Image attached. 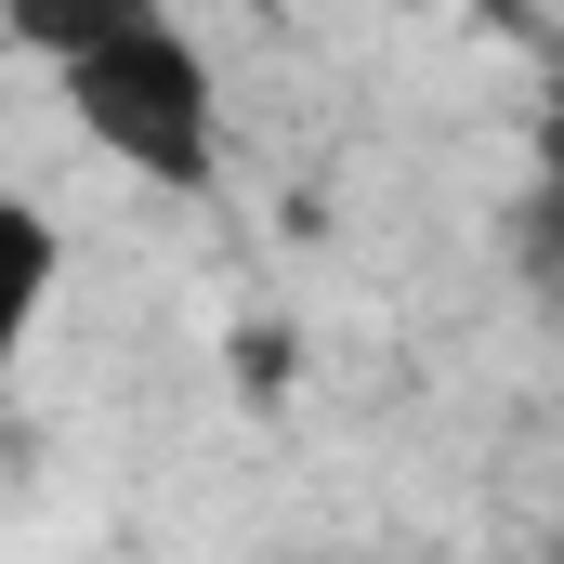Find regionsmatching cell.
Here are the masks:
<instances>
[{
    "mask_svg": "<svg viewBox=\"0 0 564 564\" xmlns=\"http://www.w3.org/2000/svg\"><path fill=\"white\" fill-rule=\"evenodd\" d=\"M552 106H564V53H552Z\"/></svg>",
    "mask_w": 564,
    "mask_h": 564,
    "instance_id": "5b68a950",
    "label": "cell"
},
{
    "mask_svg": "<svg viewBox=\"0 0 564 564\" xmlns=\"http://www.w3.org/2000/svg\"><path fill=\"white\" fill-rule=\"evenodd\" d=\"M53 93H66V119H79V144L106 171H132L158 197H210V171H224V79H210L184 13H144L119 40H93L79 66H53Z\"/></svg>",
    "mask_w": 564,
    "mask_h": 564,
    "instance_id": "6da1fadb",
    "label": "cell"
},
{
    "mask_svg": "<svg viewBox=\"0 0 564 564\" xmlns=\"http://www.w3.org/2000/svg\"><path fill=\"white\" fill-rule=\"evenodd\" d=\"M512 250H525V289L539 302H564V171L525 197V224H512Z\"/></svg>",
    "mask_w": 564,
    "mask_h": 564,
    "instance_id": "277c9868",
    "label": "cell"
},
{
    "mask_svg": "<svg viewBox=\"0 0 564 564\" xmlns=\"http://www.w3.org/2000/svg\"><path fill=\"white\" fill-rule=\"evenodd\" d=\"M53 289H66V224H53L40 197H0V394H13V368H26V341H40V315H53Z\"/></svg>",
    "mask_w": 564,
    "mask_h": 564,
    "instance_id": "7a4b0ae2",
    "label": "cell"
},
{
    "mask_svg": "<svg viewBox=\"0 0 564 564\" xmlns=\"http://www.w3.org/2000/svg\"><path fill=\"white\" fill-rule=\"evenodd\" d=\"M144 13H171V0H0V40L13 53H40V66H79L93 40H119Z\"/></svg>",
    "mask_w": 564,
    "mask_h": 564,
    "instance_id": "3957f363",
    "label": "cell"
}]
</instances>
